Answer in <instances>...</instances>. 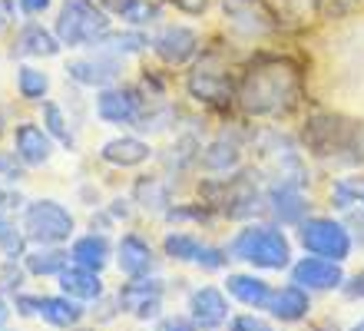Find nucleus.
Here are the masks:
<instances>
[{
  "label": "nucleus",
  "instance_id": "412c9836",
  "mask_svg": "<svg viewBox=\"0 0 364 331\" xmlns=\"http://www.w3.org/2000/svg\"><path fill=\"white\" fill-rule=\"evenodd\" d=\"M199 152H202V136L199 132H179L176 140H169L163 149H156V162H159V169L166 176H173V179H182V176H189L196 172L199 166Z\"/></svg>",
  "mask_w": 364,
  "mask_h": 331
},
{
  "label": "nucleus",
  "instance_id": "c9c22d12",
  "mask_svg": "<svg viewBox=\"0 0 364 331\" xmlns=\"http://www.w3.org/2000/svg\"><path fill=\"white\" fill-rule=\"evenodd\" d=\"M123 20V27H136V30H149L163 20V7L156 0H126L123 10L116 14Z\"/></svg>",
  "mask_w": 364,
  "mask_h": 331
},
{
  "label": "nucleus",
  "instance_id": "e2e57ef3",
  "mask_svg": "<svg viewBox=\"0 0 364 331\" xmlns=\"http://www.w3.org/2000/svg\"><path fill=\"white\" fill-rule=\"evenodd\" d=\"M348 331H364V318H358V322L351 325V328H348Z\"/></svg>",
  "mask_w": 364,
  "mask_h": 331
},
{
  "label": "nucleus",
  "instance_id": "0e129e2a",
  "mask_svg": "<svg viewBox=\"0 0 364 331\" xmlns=\"http://www.w3.org/2000/svg\"><path fill=\"white\" fill-rule=\"evenodd\" d=\"M361 209H364V192H361Z\"/></svg>",
  "mask_w": 364,
  "mask_h": 331
},
{
  "label": "nucleus",
  "instance_id": "9b49d317",
  "mask_svg": "<svg viewBox=\"0 0 364 331\" xmlns=\"http://www.w3.org/2000/svg\"><path fill=\"white\" fill-rule=\"evenodd\" d=\"M308 216H311V199L301 186L269 179V186H265V219L285 228H298Z\"/></svg>",
  "mask_w": 364,
  "mask_h": 331
},
{
  "label": "nucleus",
  "instance_id": "8fccbe9b",
  "mask_svg": "<svg viewBox=\"0 0 364 331\" xmlns=\"http://www.w3.org/2000/svg\"><path fill=\"white\" fill-rule=\"evenodd\" d=\"M163 305H166V298H153V302L139 305V308L133 312V318L136 322H143V325H156L159 318H163Z\"/></svg>",
  "mask_w": 364,
  "mask_h": 331
},
{
  "label": "nucleus",
  "instance_id": "4d7b16f0",
  "mask_svg": "<svg viewBox=\"0 0 364 331\" xmlns=\"http://www.w3.org/2000/svg\"><path fill=\"white\" fill-rule=\"evenodd\" d=\"M17 0H0V30H7L17 20Z\"/></svg>",
  "mask_w": 364,
  "mask_h": 331
},
{
  "label": "nucleus",
  "instance_id": "37998d69",
  "mask_svg": "<svg viewBox=\"0 0 364 331\" xmlns=\"http://www.w3.org/2000/svg\"><path fill=\"white\" fill-rule=\"evenodd\" d=\"M10 302H14V315H17V318H40V302H43V295L20 288L17 295H10Z\"/></svg>",
  "mask_w": 364,
  "mask_h": 331
},
{
  "label": "nucleus",
  "instance_id": "680f3d73",
  "mask_svg": "<svg viewBox=\"0 0 364 331\" xmlns=\"http://www.w3.org/2000/svg\"><path fill=\"white\" fill-rule=\"evenodd\" d=\"M259 331H278V328H275V322H272V318H269V322L262 325V328H259Z\"/></svg>",
  "mask_w": 364,
  "mask_h": 331
},
{
  "label": "nucleus",
  "instance_id": "b1692460",
  "mask_svg": "<svg viewBox=\"0 0 364 331\" xmlns=\"http://www.w3.org/2000/svg\"><path fill=\"white\" fill-rule=\"evenodd\" d=\"M116 258V242L106 232H83V236H73L70 242V262L83 265V268H93V272H106Z\"/></svg>",
  "mask_w": 364,
  "mask_h": 331
},
{
  "label": "nucleus",
  "instance_id": "2eb2a0df",
  "mask_svg": "<svg viewBox=\"0 0 364 331\" xmlns=\"http://www.w3.org/2000/svg\"><path fill=\"white\" fill-rule=\"evenodd\" d=\"M10 142H14V152L20 156V162L27 166V169H43L50 159H53V152L60 149L57 140L43 130V123L37 120H20L14 130H10Z\"/></svg>",
  "mask_w": 364,
  "mask_h": 331
},
{
  "label": "nucleus",
  "instance_id": "774afa93",
  "mask_svg": "<svg viewBox=\"0 0 364 331\" xmlns=\"http://www.w3.org/2000/svg\"><path fill=\"white\" fill-rule=\"evenodd\" d=\"M348 4H355V0H348Z\"/></svg>",
  "mask_w": 364,
  "mask_h": 331
},
{
  "label": "nucleus",
  "instance_id": "473e14b6",
  "mask_svg": "<svg viewBox=\"0 0 364 331\" xmlns=\"http://www.w3.org/2000/svg\"><path fill=\"white\" fill-rule=\"evenodd\" d=\"M361 192H364V176L361 172H351V176H338L331 186H328V209L335 216H345L351 209L361 206Z\"/></svg>",
  "mask_w": 364,
  "mask_h": 331
},
{
  "label": "nucleus",
  "instance_id": "72a5a7b5",
  "mask_svg": "<svg viewBox=\"0 0 364 331\" xmlns=\"http://www.w3.org/2000/svg\"><path fill=\"white\" fill-rule=\"evenodd\" d=\"M176 120H179V106H176L173 100H163V103H149V106H146V113L139 116V123L133 126V132L146 136V140H153V136H163V132L173 130Z\"/></svg>",
  "mask_w": 364,
  "mask_h": 331
},
{
  "label": "nucleus",
  "instance_id": "5701e85b",
  "mask_svg": "<svg viewBox=\"0 0 364 331\" xmlns=\"http://www.w3.org/2000/svg\"><path fill=\"white\" fill-rule=\"evenodd\" d=\"M63 43H60V37L53 33V30H47L43 23H37V20H30V23H23V27L17 30V40H14V57L17 60H53L63 53Z\"/></svg>",
  "mask_w": 364,
  "mask_h": 331
},
{
  "label": "nucleus",
  "instance_id": "f03ea898",
  "mask_svg": "<svg viewBox=\"0 0 364 331\" xmlns=\"http://www.w3.org/2000/svg\"><path fill=\"white\" fill-rule=\"evenodd\" d=\"M298 146L318 162L335 166H364V126L361 120L341 113H308L298 130Z\"/></svg>",
  "mask_w": 364,
  "mask_h": 331
},
{
  "label": "nucleus",
  "instance_id": "f257e3e1",
  "mask_svg": "<svg viewBox=\"0 0 364 331\" xmlns=\"http://www.w3.org/2000/svg\"><path fill=\"white\" fill-rule=\"evenodd\" d=\"M305 103V70L285 53H255L235 76V113L242 120H288Z\"/></svg>",
  "mask_w": 364,
  "mask_h": 331
},
{
  "label": "nucleus",
  "instance_id": "dca6fc26",
  "mask_svg": "<svg viewBox=\"0 0 364 331\" xmlns=\"http://www.w3.org/2000/svg\"><path fill=\"white\" fill-rule=\"evenodd\" d=\"M113 265L119 268V275L123 278H139V275H156V268H159V252H156V246L149 242L146 236H139V232H123V236L116 238V258Z\"/></svg>",
  "mask_w": 364,
  "mask_h": 331
},
{
  "label": "nucleus",
  "instance_id": "ea45409f",
  "mask_svg": "<svg viewBox=\"0 0 364 331\" xmlns=\"http://www.w3.org/2000/svg\"><path fill=\"white\" fill-rule=\"evenodd\" d=\"M139 90L146 93V100L149 103H163V100H169V80H166L159 70H149V66H143V73H139Z\"/></svg>",
  "mask_w": 364,
  "mask_h": 331
},
{
  "label": "nucleus",
  "instance_id": "0eeeda50",
  "mask_svg": "<svg viewBox=\"0 0 364 331\" xmlns=\"http://www.w3.org/2000/svg\"><path fill=\"white\" fill-rule=\"evenodd\" d=\"M295 238L308 256H321V258H331V262H348V258L355 256V238L348 232L345 219H338V216H318V212H311L295 228Z\"/></svg>",
  "mask_w": 364,
  "mask_h": 331
},
{
  "label": "nucleus",
  "instance_id": "39448f33",
  "mask_svg": "<svg viewBox=\"0 0 364 331\" xmlns=\"http://www.w3.org/2000/svg\"><path fill=\"white\" fill-rule=\"evenodd\" d=\"M106 30H113V14L100 0H63L53 20V33L67 50L93 47Z\"/></svg>",
  "mask_w": 364,
  "mask_h": 331
},
{
  "label": "nucleus",
  "instance_id": "6ab92c4d",
  "mask_svg": "<svg viewBox=\"0 0 364 331\" xmlns=\"http://www.w3.org/2000/svg\"><path fill=\"white\" fill-rule=\"evenodd\" d=\"M129 196H133L136 209H139L143 216H159L163 219V212L176 202V179L173 176H166L163 169L159 172H139V176L133 179Z\"/></svg>",
  "mask_w": 364,
  "mask_h": 331
},
{
  "label": "nucleus",
  "instance_id": "de8ad7c7",
  "mask_svg": "<svg viewBox=\"0 0 364 331\" xmlns=\"http://www.w3.org/2000/svg\"><path fill=\"white\" fill-rule=\"evenodd\" d=\"M156 331H199L189 312H163V318L156 322Z\"/></svg>",
  "mask_w": 364,
  "mask_h": 331
},
{
  "label": "nucleus",
  "instance_id": "a19ab883",
  "mask_svg": "<svg viewBox=\"0 0 364 331\" xmlns=\"http://www.w3.org/2000/svg\"><path fill=\"white\" fill-rule=\"evenodd\" d=\"M27 268L23 262H10V258H0V292L4 295H17L20 288H27Z\"/></svg>",
  "mask_w": 364,
  "mask_h": 331
},
{
  "label": "nucleus",
  "instance_id": "7ed1b4c3",
  "mask_svg": "<svg viewBox=\"0 0 364 331\" xmlns=\"http://www.w3.org/2000/svg\"><path fill=\"white\" fill-rule=\"evenodd\" d=\"M229 252L235 262L249 265L255 272H288L295 262L285 226H278L272 219L242 222L235 228V236L229 238Z\"/></svg>",
  "mask_w": 364,
  "mask_h": 331
},
{
  "label": "nucleus",
  "instance_id": "cd10ccee",
  "mask_svg": "<svg viewBox=\"0 0 364 331\" xmlns=\"http://www.w3.org/2000/svg\"><path fill=\"white\" fill-rule=\"evenodd\" d=\"M90 50H96V53H109V57H119V60L143 57L146 50H149V33H146V30H136V27L106 30L103 37L96 40Z\"/></svg>",
  "mask_w": 364,
  "mask_h": 331
},
{
  "label": "nucleus",
  "instance_id": "423d86ee",
  "mask_svg": "<svg viewBox=\"0 0 364 331\" xmlns=\"http://www.w3.org/2000/svg\"><path fill=\"white\" fill-rule=\"evenodd\" d=\"M20 226L30 246H70L77 236V219L57 199H27Z\"/></svg>",
  "mask_w": 364,
  "mask_h": 331
},
{
  "label": "nucleus",
  "instance_id": "1a4fd4ad",
  "mask_svg": "<svg viewBox=\"0 0 364 331\" xmlns=\"http://www.w3.org/2000/svg\"><path fill=\"white\" fill-rule=\"evenodd\" d=\"M202 33L189 23H163L149 33V50L166 70H186L202 53Z\"/></svg>",
  "mask_w": 364,
  "mask_h": 331
},
{
  "label": "nucleus",
  "instance_id": "5fc2aeb1",
  "mask_svg": "<svg viewBox=\"0 0 364 331\" xmlns=\"http://www.w3.org/2000/svg\"><path fill=\"white\" fill-rule=\"evenodd\" d=\"M50 4H53V0H17L20 14H23V17H30V20L40 17V14H47Z\"/></svg>",
  "mask_w": 364,
  "mask_h": 331
},
{
  "label": "nucleus",
  "instance_id": "6e6d98bb",
  "mask_svg": "<svg viewBox=\"0 0 364 331\" xmlns=\"http://www.w3.org/2000/svg\"><path fill=\"white\" fill-rule=\"evenodd\" d=\"M80 202H83L87 209H100V206H103V199H100V189H96L93 182L80 186Z\"/></svg>",
  "mask_w": 364,
  "mask_h": 331
},
{
  "label": "nucleus",
  "instance_id": "ddd939ff",
  "mask_svg": "<svg viewBox=\"0 0 364 331\" xmlns=\"http://www.w3.org/2000/svg\"><path fill=\"white\" fill-rule=\"evenodd\" d=\"M222 14H225V23H229L232 33L239 37H265V33H275L278 20L275 10L265 4V0H222Z\"/></svg>",
  "mask_w": 364,
  "mask_h": 331
},
{
  "label": "nucleus",
  "instance_id": "a211bd4d",
  "mask_svg": "<svg viewBox=\"0 0 364 331\" xmlns=\"http://www.w3.org/2000/svg\"><path fill=\"white\" fill-rule=\"evenodd\" d=\"M100 159L113 169H143L156 159V146L139 132H119L100 146Z\"/></svg>",
  "mask_w": 364,
  "mask_h": 331
},
{
  "label": "nucleus",
  "instance_id": "6e6552de",
  "mask_svg": "<svg viewBox=\"0 0 364 331\" xmlns=\"http://www.w3.org/2000/svg\"><path fill=\"white\" fill-rule=\"evenodd\" d=\"M146 93L139 90V83H113V86H103L96 90V100H93V113L100 123L113 126V130H133L139 123V116L146 113Z\"/></svg>",
  "mask_w": 364,
  "mask_h": 331
},
{
  "label": "nucleus",
  "instance_id": "13d9d810",
  "mask_svg": "<svg viewBox=\"0 0 364 331\" xmlns=\"http://www.w3.org/2000/svg\"><path fill=\"white\" fill-rule=\"evenodd\" d=\"M10 318H14V302H10V295L0 292V328H7Z\"/></svg>",
  "mask_w": 364,
  "mask_h": 331
},
{
  "label": "nucleus",
  "instance_id": "a18cd8bd",
  "mask_svg": "<svg viewBox=\"0 0 364 331\" xmlns=\"http://www.w3.org/2000/svg\"><path fill=\"white\" fill-rule=\"evenodd\" d=\"M265 322H269V315L265 312H252V308H245V312H232L225 331H259Z\"/></svg>",
  "mask_w": 364,
  "mask_h": 331
},
{
  "label": "nucleus",
  "instance_id": "c756f323",
  "mask_svg": "<svg viewBox=\"0 0 364 331\" xmlns=\"http://www.w3.org/2000/svg\"><path fill=\"white\" fill-rule=\"evenodd\" d=\"M70 265V246H30L23 268L30 278H57Z\"/></svg>",
  "mask_w": 364,
  "mask_h": 331
},
{
  "label": "nucleus",
  "instance_id": "2f4dec72",
  "mask_svg": "<svg viewBox=\"0 0 364 331\" xmlns=\"http://www.w3.org/2000/svg\"><path fill=\"white\" fill-rule=\"evenodd\" d=\"M202 246H205V238L196 228H169L163 242H159V252H163V258H169L176 265H192L196 256L202 252Z\"/></svg>",
  "mask_w": 364,
  "mask_h": 331
},
{
  "label": "nucleus",
  "instance_id": "f3484780",
  "mask_svg": "<svg viewBox=\"0 0 364 331\" xmlns=\"http://www.w3.org/2000/svg\"><path fill=\"white\" fill-rule=\"evenodd\" d=\"M242 166H245V142H242L239 136L219 132L215 140L202 142L196 172H202V176H232V172H239Z\"/></svg>",
  "mask_w": 364,
  "mask_h": 331
},
{
  "label": "nucleus",
  "instance_id": "3c124183",
  "mask_svg": "<svg viewBox=\"0 0 364 331\" xmlns=\"http://www.w3.org/2000/svg\"><path fill=\"white\" fill-rule=\"evenodd\" d=\"M341 295H345L348 302H364V268L355 275H348L345 285H341Z\"/></svg>",
  "mask_w": 364,
  "mask_h": 331
},
{
  "label": "nucleus",
  "instance_id": "bf43d9fd",
  "mask_svg": "<svg viewBox=\"0 0 364 331\" xmlns=\"http://www.w3.org/2000/svg\"><path fill=\"white\" fill-rule=\"evenodd\" d=\"M308 331H338V328H331V322H311Z\"/></svg>",
  "mask_w": 364,
  "mask_h": 331
},
{
  "label": "nucleus",
  "instance_id": "9d476101",
  "mask_svg": "<svg viewBox=\"0 0 364 331\" xmlns=\"http://www.w3.org/2000/svg\"><path fill=\"white\" fill-rule=\"evenodd\" d=\"M186 312L199 331H222L232 318V298L222 285L202 282L186 295Z\"/></svg>",
  "mask_w": 364,
  "mask_h": 331
},
{
  "label": "nucleus",
  "instance_id": "c85d7f7f",
  "mask_svg": "<svg viewBox=\"0 0 364 331\" xmlns=\"http://www.w3.org/2000/svg\"><path fill=\"white\" fill-rule=\"evenodd\" d=\"M166 292H169V282H166V278H159V275L126 278V282L116 288L119 305H123V315H129V318H133V312L139 308V305L153 302V298H166Z\"/></svg>",
  "mask_w": 364,
  "mask_h": 331
},
{
  "label": "nucleus",
  "instance_id": "09e8293b",
  "mask_svg": "<svg viewBox=\"0 0 364 331\" xmlns=\"http://www.w3.org/2000/svg\"><path fill=\"white\" fill-rule=\"evenodd\" d=\"M345 226H348V232H351V238H355V248L364 252V209L361 206L345 212Z\"/></svg>",
  "mask_w": 364,
  "mask_h": 331
},
{
  "label": "nucleus",
  "instance_id": "f704fd0d",
  "mask_svg": "<svg viewBox=\"0 0 364 331\" xmlns=\"http://www.w3.org/2000/svg\"><path fill=\"white\" fill-rule=\"evenodd\" d=\"M17 96L23 103L40 106L50 96V73L33 63H20L17 66Z\"/></svg>",
  "mask_w": 364,
  "mask_h": 331
},
{
  "label": "nucleus",
  "instance_id": "f8f14e48",
  "mask_svg": "<svg viewBox=\"0 0 364 331\" xmlns=\"http://www.w3.org/2000/svg\"><path fill=\"white\" fill-rule=\"evenodd\" d=\"M345 262H331L321 256H298L288 268V282L301 285L311 295H325V292H341L345 285Z\"/></svg>",
  "mask_w": 364,
  "mask_h": 331
},
{
  "label": "nucleus",
  "instance_id": "49530a36",
  "mask_svg": "<svg viewBox=\"0 0 364 331\" xmlns=\"http://www.w3.org/2000/svg\"><path fill=\"white\" fill-rule=\"evenodd\" d=\"M103 206H106V212H109L116 222H126V226H129V222L136 219V212H139L136 202H133V196H113L109 202H103Z\"/></svg>",
  "mask_w": 364,
  "mask_h": 331
},
{
  "label": "nucleus",
  "instance_id": "338daca9",
  "mask_svg": "<svg viewBox=\"0 0 364 331\" xmlns=\"http://www.w3.org/2000/svg\"><path fill=\"white\" fill-rule=\"evenodd\" d=\"M139 331H146V328H139ZM153 331H156V328H153Z\"/></svg>",
  "mask_w": 364,
  "mask_h": 331
},
{
  "label": "nucleus",
  "instance_id": "393cba45",
  "mask_svg": "<svg viewBox=\"0 0 364 331\" xmlns=\"http://www.w3.org/2000/svg\"><path fill=\"white\" fill-rule=\"evenodd\" d=\"M40 322L57 331H70V328H77V325L90 322V308L63 292L43 295V302H40Z\"/></svg>",
  "mask_w": 364,
  "mask_h": 331
},
{
  "label": "nucleus",
  "instance_id": "69168bd1",
  "mask_svg": "<svg viewBox=\"0 0 364 331\" xmlns=\"http://www.w3.org/2000/svg\"><path fill=\"white\" fill-rule=\"evenodd\" d=\"M0 331H14V328H0Z\"/></svg>",
  "mask_w": 364,
  "mask_h": 331
},
{
  "label": "nucleus",
  "instance_id": "20e7f679",
  "mask_svg": "<svg viewBox=\"0 0 364 331\" xmlns=\"http://www.w3.org/2000/svg\"><path fill=\"white\" fill-rule=\"evenodd\" d=\"M182 93L205 113H232L235 110V76L229 70V57L215 47H202L196 63L186 70Z\"/></svg>",
  "mask_w": 364,
  "mask_h": 331
},
{
  "label": "nucleus",
  "instance_id": "a878e982",
  "mask_svg": "<svg viewBox=\"0 0 364 331\" xmlns=\"http://www.w3.org/2000/svg\"><path fill=\"white\" fill-rule=\"evenodd\" d=\"M222 219V212L205 199H176L173 206L163 212V222L169 228H212Z\"/></svg>",
  "mask_w": 364,
  "mask_h": 331
},
{
  "label": "nucleus",
  "instance_id": "79ce46f5",
  "mask_svg": "<svg viewBox=\"0 0 364 331\" xmlns=\"http://www.w3.org/2000/svg\"><path fill=\"white\" fill-rule=\"evenodd\" d=\"M23 209H27V199L20 189H0V222H20L23 216Z\"/></svg>",
  "mask_w": 364,
  "mask_h": 331
},
{
  "label": "nucleus",
  "instance_id": "052dcab7",
  "mask_svg": "<svg viewBox=\"0 0 364 331\" xmlns=\"http://www.w3.org/2000/svg\"><path fill=\"white\" fill-rule=\"evenodd\" d=\"M70 331H100V325H77V328H70Z\"/></svg>",
  "mask_w": 364,
  "mask_h": 331
},
{
  "label": "nucleus",
  "instance_id": "4468645a",
  "mask_svg": "<svg viewBox=\"0 0 364 331\" xmlns=\"http://www.w3.org/2000/svg\"><path fill=\"white\" fill-rule=\"evenodd\" d=\"M70 83L83 86V90H103V86H113L123 80V60L109 57V53H87V57L67 60L63 66Z\"/></svg>",
  "mask_w": 364,
  "mask_h": 331
},
{
  "label": "nucleus",
  "instance_id": "4be33fe9",
  "mask_svg": "<svg viewBox=\"0 0 364 331\" xmlns=\"http://www.w3.org/2000/svg\"><path fill=\"white\" fill-rule=\"evenodd\" d=\"M222 288L229 292L232 302H239L242 308H252V312H265L272 292H275V285L255 268H249V272H225Z\"/></svg>",
  "mask_w": 364,
  "mask_h": 331
},
{
  "label": "nucleus",
  "instance_id": "864d4df0",
  "mask_svg": "<svg viewBox=\"0 0 364 331\" xmlns=\"http://www.w3.org/2000/svg\"><path fill=\"white\" fill-rule=\"evenodd\" d=\"M173 7L186 17H202L209 10V0H173Z\"/></svg>",
  "mask_w": 364,
  "mask_h": 331
},
{
  "label": "nucleus",
  "instance_id": "7c9ffc66",
  "mask_svg": "<svg viewBox=\"0 0 364 331\" xmlns=\"http://www.w3.org/2000/svg\"><path fill=\"white\" fill-rule=\"evenodd\" d=\"M40 123H43V130H47L53 140H57L60 149L77 152V123L70 120V113L57 103V100H43V103H40Z\"/></svg>",
  "mask_w": 364,
  "mask_h": 331
},
{
  "label": "nucleus",
  "instance_id": "603ef678",
  "mask_svg": "<svg viewBox=\"0 0 364 331\" xmlns=\"http://www.w3.org/2000/svg\"><path fill=\"white\" fill-rule=\"evenodd\" d=\"M116 226H119V222L106 212V206H100V209H93V212H90V228H93V232H106V236H109Z\"/></svg>",
  "mask_w": 364,
  "mask_h": 331
},
{
  "label": "nucleus",
  "instance_id": "c03bdc74",
  "mask_svg": "<svg viewBox=\"0 0 364 331\" xmlns=\"http://www.w3.org/2000/svg\"><path fill=\"white\" fill-rule=\"evenodd\" d=\"M0 179L4 182L27 179V166L20 162V156L14 149H0Z\"/></svg>",
  "mask_w": 364,
  "mask_h": 331
},
{
  "label": "nucleus",
  "instance_id": "58836bf2",
  "mask_svg": "<svg viewBox=\"0 0 364 331\" xmlns=\"http://www.w3.org/2000/svg\"><path fill=\"white\" fill-rule=\"evenodd\" d=\"M87 308H90V322L100 325V328H103V325H113L116 318L123 315V305H119V295L116 292H103L96 302H90Z\"/></svg>",
  "mask_w": 364,
  "mask_h": 331
},
{
  "label": "nucleus",
  "instance_id": "e433bc0d",
  "mask_svg": "<svg viewBox=\"0 0 364 331\" xmlns=\"http://www.w3.org/2000/svg\"><path fill=\"white\" fill-rule=\"evenodd\" d=\"M27 252H30V238L23 232V226L20 222H0V258L23 262Z\"/></svg>",
  "mask_w": 364,
  "mask_h": 331
},
{
  "label": "nucleus",
  "instance_id": "4c0bfd02",
  "mask_svg": "<svg viewBox=\"0 0 364 331\" xmlns=\"http://www.w3.org/2000/svg\"><path fill=\"white\" fill-rule=\"evenodd\" d=\"M232 262H235V258H232L229 246H219V242H205V246H202V252L196 256V262H192V265H196L199 272H205V275H225Z\"/></svg>",
  "mask_w": 364,
  "mask_h": 331
},
{
  "label": "nucleus",
  "instance_id": "aec40b11",
  "mask_svg": "<svg viewBox=\"0 0 364 331\" xmlns=\"http://www.w3.org/2000/svg\"><path fill=\"white\" fill-rule=\"evenodd\" d=\"M315 312V305H311V292H305L301 285L295 282H285V285H275V292L269 298V315L275 325H305Z\"/></svg>",
  "mask_w": 364,
  "mask_h": 331
},
{
  "label": "nucleus",
  "instance_id": "bb28decb",
  "mask_svg": "<svg viewBox=\"0 0 364 331\" xmlns=\"http://www.w3.org/2000/svg\"><path fill=\"white\" fill-rule=\"evenodd\" d=\"M57 288L63 295H70V298L90 305L106 292V282H103V272H93V268H83V265L70 262L67 268L57 275Z\"/></svg>",
  "mask_w": 364,
  "mask_h": 331
}]
</instances>
